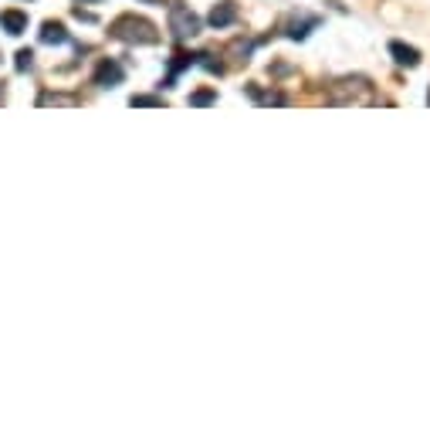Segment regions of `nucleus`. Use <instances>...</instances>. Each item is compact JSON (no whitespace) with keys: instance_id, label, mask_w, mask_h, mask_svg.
I'll use <instances>...</instances> for the list:
<instances>
[{"instance_id":"423d86ee","label":"nucleus","mask_w":430,"mask_h":430,"mask_svg":"<svg viewBox=\"0 0 430 430\" xmlns=\"http://www.w3.org/2000/svg\"><path fill=\"white\" fill-rule=\"evenodd\" d=\"M0 24H4L7 34H20V31H27V14H20V11H4V14H0Z\"/></svg>"},{"instance_id":"20e7f679","label":"nucleus","mask_w":430,"mask_h":430,"mask_svg":"<svg viewBox=\"0 0 430 430\" xmlns=\"http://www.w3.org/2000/svg\"><path fill=\"white\" fill-rule=\"evenodd\" d=\"M119 81H122V68H119L112 58H105L95 68V85L98 88H116Z\"/></svg>"},{"instance_id":"6e6552de","label":"nucleus","mask_w":430,"mask_h":430,"mask_svg":"<svg viewBox=\"0 0 430 430\" xmlns=\"http://www.w3.org/2000/svg\"><path fill=\"white\" fill-rule=\"evenodd\" d=\"M194 61H196V55H187V51H176V55H173V72H170V79H166V88H173L176 75H180L183 68H190Z\"/></svg>"},{"instance_id":"39448f33","label":"nucleus","mask_w":430,"mask_h":430,"mask_svg":"<svg viewBox=\"0 0 430 430\" xmlns=\"http://www.w3.org/2000/svg\"><path fill=\"white\" fill-rule=\"evenodd\" d=\"M390 55L396 65H407V68H417L420 65V51L410 48V44H403V41H393L390 44Z\"/></svg>"},{"instance_id":"9b49d317","label":"nucleus","mask_w":430,"mask_h":430,"mask_svg":"<svg viewBox=\"0 0 430 430\" xmlns=\"http://www.w3.org/2000/svg\"><path fill=\"white\" fill-rule=\"evenodd\" d=\"M31 65H34V51H27V48L18 51V72H27Z\"/></svg>"},{"instance_id":"f03ea898","label":"nucleus","mask_w":430,"mask_h":430,"mask_svg":"<svg viewBox=\"0 0 430 430\" xmlns=\"http://www.w3.org/2000/svg\"><path fill=\"white\" fill-rule=\"evenodd\" d=\"M170 31H173V38H180V41L194 38V34H200V18H196L190 7L173 4V7H170Z\"/></svg>"},{"instance_id":"0eeeda50","label":"nucleus","mask_w":430,"mask_h":430,"mask_svg":"<svg viewBox=\"0 0 430 430\" xmlns=\"http://www.w3.org/2000/svg\"><path fill=\"white\" fill-rule=\"evenodd\" d=\"M41 41H44V44H65V41H68L65 24H58V20H48V24L41 27Z\"/></svg>"},{"instance_id":"9d476101","label":"nucleus","mask_w":430,"mask_h":430,"mask_svg":"<svg viewBox=\"0 0 430 430\" xmlns=\"http://www.w3.org/2000/svg\"><path fill=\"white\" fill-rule=\"evenodd\" d=\"M210 102H217V95L210 92V88H203V92L190 95V105H210Z\"/></svg>"},{"instance_id":"7ed1b4c3","label":"nucleus","mask_w":430,"mask_h":430,"mask_svg":"<svg viewBox=\"0 0 430 430\" xmlns=\"http://www.w3.org/2000/svg\"><path fill=\"white\" fill-rule=\"evenodd\" d=\"M234 20H237V4H234V0H220V4H217L214 11H210V18H207V24L220 31V27H231Z\"/></svg>"},{"instance_id":"1a4fd4ad","label":"nucleus","mask_w":430,"mask_h":430,"mask_svg":"<svg viewBox=\"0 0 430 430\" xmlns=\"http://www.w3.org/2000/svg\"><path fill=\"white\" fill-rule=\"evenodd\" d=\"M315 24H318V20H315V18H309V20H302V24H298V20H295L292 27H288V38H295V41H302V38H305V34H309V27H315Z\"/></svg>"},{"instance_id":"f257e3e1","label":"nucleus","mask_w":430,"mask_h":430,"mask_svg":"<svg viewBox=\"0 0 430 430\" xmlns=\"http://www.w3.org/2000/svg\"><path fill=\"white\" fill-rule=\"evenodd\" d=\"M109 34L119 41H126V44H156L159 41V31L153 20L146 18H136V14H122V18L112 20V27H109Z\"/></svg>"},{"instance_id":"2eb2a0df","label":"nucleus","mask_w":430,"mask_h":430,"mask_svg":"<svg viewBox=\"0 0 430 430\" xmlns=\"http://www.w3.org/2000/svg\"><path fill=\"white\" fill-rule=\"evenodd\" d=\"M427 102H430V95H427Z\"/></svg>"},{"instance_id":"4468645a","label":"nucleus","mask_w":430,"mask_h":430,"mask_svg":"<svg viewBox=\"0 0 430 430\" xmlns=\"http://www.w3.org/2000/svg\"><path fill=\"white\" fill-rule=\"evenodd\" d=\"M146 4H159V0H146Z\"/></svg>"},{"instance_id":"f8f14e48","label":"nucleus","mask_w":430,"mask_h":430,"mask_svg":"<svg viewBox=\"0 0 430 430\" xmlns=\"http://www.w3.org/2000/svg\"><path fill=\"white\" fill-rule=\"evenodd\" d=\"M129 105H163V98H156V95H133L129 98Z\"/></svg>"},{"instance_id":"ddd939ff","label":"nucleus","mask_w":430,"mask_h":430,"mask_svg":"<svg viewBox=\"0 0 430 430\" xmlns=\"http://www.w3.org/2000/svg\"><path fill=\"white\" fill-rule=\"evenodd\" d=\"M81 4H95V0H81Z\"/></svg>"}]
</instances>
